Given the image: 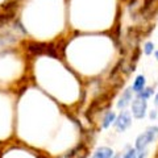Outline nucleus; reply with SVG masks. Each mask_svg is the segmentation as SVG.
<instances>
[{
    "label": "nucleus",
    "instance_id": "1",
    "mask_svg": "<svg viewBox=\"0 0 158 158\" xmlns=\"http://www.w3.org/2000/svg\"><path fill=\"white\" fill-rule=\"evenodd\" d=\"M158 136V127H150L148 129L137 137L136 140V149L137 150H145L146 146L156 140Z\"/></svg>",
    "mask_w": 158,
    "mask_h": 158
},
{
    "label": "nucleus",
    "instance_id": "2",
    "mask_svg": "<svg viewBox=\"0 0 158 158\" xmlns=\"http://www.w3.org/2000/svg\"><path fill=\"white\" fill-rule=\"evenodd\" d=\"M146 108H148V104H146L145 99H141V98L137 96L135 100L132 102V113H133V116H135L136 118L145 117Z\"/></svg>",
    "mask_w": 158,
    "mask_h": 158
},
{
    "label": "nucleus",
    "instance_id": "3",
    "mask_svg": "<svg viewBox=\"0 0 158 158\" xmlns=\"http://www.w3.org/2000/svg\"><path fill=\"white\" fill-rule=\"evenodd\" d=\"M131 124H132V117L128 111H123L115 120V127L117 132H124L125 129H128L131 127Z\"/></svg>",
    "mask_w": 158,
    "mask_h": 158
},
{
    "label": "nucleus",
    "instance_id": "4",
    "mask_svg": "<svg viewBox=\"0 0 158 158\" xmlns=\"http://www.w3.org/2000/svg\"><path fill=\"white\" fill-rule=\"evenodd\" d=\"M132 92H133L132 87H131V88H127V90L123 92V95L120 96V100L117 102V107H118V108L124 110V108H125L128 104H129L131 100H132Z\"/></svg>",
    "mask_w": 158,
    "mask_h": 158
},
{
    "label": "nucleus",
    "instance_id": "5",
    "mask_svg": "<svg viewBox=\"0 0 158 158\" xmlns=\"http://www.w3.org/2000/svg\"><path fill=\"white\" fill-rule=\"evenodd\" d=\"M113 157V150L110 149V148L102 146L96 149V152L94 153V158H111Z\"/></svg>",
    "mask_w": 158,
    "mask_h": 158
},
{
    "label": "nucleus",
    "instance_id": "6",
    "mask_svg": "<svg viewBox=\"0 0 158 158\" xmlns=\"http://www.w3.org/2000/svg\"><path fill=\"white\" fill-rule=\"evenodd\" d=\"M145 88V77L144 75H138L136 79H135V82H133V85H132V90L133 92H141L142 90Z\"/></svg>",
    "mask_w": 158,
    "mask_h": 158
},
{
    "label": "nucleus",
    "instance_id": "7",
    "mask_svg": "<svg viewBox=\"0 0 158 158\" xmlns=\"http://www.w3.org/2000/svg\"><path fill=\"white\" fill-rule=\"evenodd\" d=\"M116 120V115H115V112H108L107 115L104 116V118H103V123H102V125L103 128H108L112 123H115Z\"/></svg>",
    "mask_w": 158,
    "mask_h": 158
},
{
    "label": "nucleus",
    "instance_id": "8",
    "mask_svg": "<svg viewBox=\"0 0 158 158\" xmlns=\"http://www.w3.org/2000/svg\"><path fill=\"white\" fill-rule=\"evenodd\" d=\"M152 95H153V90H152V88H146V87H145L141 92H138V94H137V96H138V98L145 99V100H146V99H149Z\"/></svg>",
    "mask_w": 158,
    "mask_h": 158
},
{
    "label": "nucleus",
    "instance_id": "9",
    "mask_svg": "<svg viewBox=\"0 0 158 158\" xmlns=\"http://www.w3.org/2000/svg\"><path fill=\"white\" fill-rule=\"evenodd\" d=\"M154 52V44L153 42H146L145 45H144V53L146 54V56H150V54Z\"/></svg>",
    "mask_w": 158,
    "mask_h": 158
},
{
    "label": "nucleus",
    "instance_id": "10",
    "mask_svg": "<svg viewBox=\"0 0 158 158\" xmlns=\"http://www.w3.org/2000/svg\"><path fill=\"white\" fill-rule=\"evenodd\" d=\"M137 157H138V150L133 149V148H132V149H129L124 156H123V158H137Z\"/></svg>",
    "mask_w": 158,
    "mask_h": 158
},
{
    "label": "nucleus",
    "instance_id": "11",
    "mask_svg": "<svg viewBox=\"0 0 158 158\" xmlns=\"http://www.w3.org/2000/svg\"><path fill=\"white\" fill-rule=\"evenodd\" d=\"M150 117H152V118H156V117H157V111H152V112H150Z\"/></svg>",
    "mask_w": 158,
    "mask_h": 158
},
{
    "label": "nucleus",
    "instance_id": "12",
    "mask_svg": "<svg viewBox=\"0 0 158 158\" xmlns=\"http://www.w3.org/2000/svg\"><path fill=\"white\" fill-rule=\"evenodd\" d=\"M154 104L158 107V94H157V95H156V99H154Z\"/></svg>",
    "mask_w": 158,
    "mask_h": 158
},
{
    "label": "nucleus",
    "instance_id": "13",
    "mask_svg": "<svg viewBox=\"0 0 158 158\" xmlns=\"http://www.w3.org/2000/svg\"><path fill=\"white\" fill-rule=\"evenodd\" d=\"M154 57H156V59H157V61H158V50L154 53Z\"/></svg>",
    "mask_w": 158,
    "mask_h": 158
},
{
    "label": "nucleus",
    "instance_id": "14",
    "mask_svg": "<svg viewBox=\"0 0 158 158\" xmlns=\"http://www.w3.org/2000/svg\"><path fill=\"white\" fill-rule=\"evenodd\" d=\"M112 158V157H111ZM113 158H120V157H118V156H116V157H113Z\"/></svg>",
    "mask_w": 158,
    "mask_h": 158
}]
</instances>
